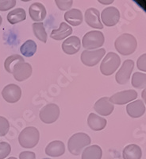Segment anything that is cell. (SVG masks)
I'll return each instance as SVG.
<instances>
[{
    "instance_id": "obj_15",
    "label": "cell",
    "mask_w": 146,
    "mask_h": 159,
    "mask_svg": "<svg viewBox=\"0 0 146 159\" xmlns=\"http://www.w3.org/2000/svg\"><path fill=\"white\" fill-rule=\"evenodd\" d=\"M81 46L80 39L76 36L69 37L62 44V49L68 55L76 54L79 52Z\"/></svg>"
},
{
    "instance_id": "obj_16",
    "label": "cell",
    "mask_w": 146,
    "mask_h": 159,
    "mask_svg": "<svg viewBox=\"0 0 146 159\" xmlns=\"http://www.w3.org/2000/svg\"><path fill=\"white\" fill-rule=\"evenodd\" d=\"M29 16L34 22H42L46 17L47 11L45 6L41 2H34L29 7Z\"/></svg>"
},
{
    "instance_id": "obj_20",
    "label": "cell",
    "mask_w": 146,
    "mask_h": 159,
    "mask_svg": "<svg viewBox=\"0 0 146 159\" xmlns=\"http://www.w3.org/2000/svg\"><path fill=\"white\" fill-rule=\"evenodd\" d=\"M72 28L66 22H61L58 29H54L51 32L50 37L56 41H61L72 34Z\"/></svg>"
},
{
    "instance_id": "obj_28",
    "label": "cell",
    "mask_w": 146,
    "mask_h": 159,
    "mask_svg": "<svg viewBox=\"0 0 146 159\" xmlns=\"http://www.w3.org/2000/svg\"><path fill=\"white\" fill-rule=\"evenodd\" d=\"M132 85L136 89H144L146 85V74L142 72H135L132 76Z\"/></svg>"
},
{
    "instance_id": "obj_35",
    "label": "cell",
    "mask_w": 146,
    "mask_h": 159,
    "mask_svg": "<svg viewBox=\"0 0 146 159\" xmlns=\"http://www.w3.org/2000/svg\"><path fill=\"white\" fill-rule=\"evenodd\" d=\"M99 2H102L103 4H110L111 3V2H114V0H110V1H102V0H100V1H99Z\"/></svg>"
},
{
    "instance_id": "obj_14",
    "label": "cell",
    "mask_w": 146,
    "mask_h": 159,
    "mask_svg": "<svg viewBox=\"0 0 146 159\" xmlns=\"http://www.w3.org/2000/svg\"><path fill=\"white\" fill-rule=\"evenodd\" d=\"M94 109L98 114L103 116H110L114 111V106L109 101V97H102L94 105Z\"/></svg>"
},
{
    "instance_id": "obj_34",
    "label": "cell",
    "mask_w": 146,
    "mask_h": 159,
    "mask_svg": "<svg viewBox=\"0 0 146 159\" xmlns=\"http://www.w3.org/2000/svg\"><path fill=\"white\" fill-rule=\"evenodd\" d=\"M20 159H36L35 153L31 151H23L19 154Z\"/></svg>"
},
{
    "instance_id": "obj_13",
    "label": "cell",
    "mask_w": 146,
    "mask_h": 159,
    "mask_svg": "<svg viewBox=\"0 0 146 159\" xmlns=\"http://www.w3.org/2000/svg\"><path fill=\"white\" fill-rule=\"evenodd\" d=\"M86 23L95 29H103V25L100 21V14L96 8L91 7L85 12Z\"/></svg>"
},
{
    "instance_id": "obj_4",
    "label": "cell",
    "mask_w": 146,
    "mask_h": 159,
    "mask_svg": "<svg viewBox=\"0 0 146 159\" xmlns=\"http://www.w3.org/2000/svg\"><path fill=\"white\" fill-rule=\"evenodd\" d=\"M121 64V58L115 52H108L100 65V71L104 76H110L115 72Z\"/></svg>"
},
{
    "instance_id": "obj_30",
    "label": "cell",
    "mask_w": 146,
    "mask_h": 159,
    "mask_svg": "<svg viewBox=\"0 0 146 159\" xmlns=\"http://www.w3.org/2000/svg\"><path fill=\"white\" fill-rule=\"evenodd\" d=\"M15 0H0V11H7L16 6Z\"/></svg>"
},
{
    "instance_id": "obj_12",
    "label": "cell",
    "mask_w": 146,
    "mask_h": 159,
    "mask_svg": "<svg viewBox=\"0 0 146 159\" xmlns=\"http://www.w3.org/2000/svg\"><path fill=\"white\" fill-rule=\"evenodd\" d=\"M32 66L27 62H22L18 65L13 69L12 74L17 81L22 82L27 80L32 75Z\"/></svg>"
},
{
    "instance_id": "obj_3",
    "label": "cell",
    "mask_w": 146,
    "mask_h": 159,
    "mask_svg": "<svg viewBox=\"0 0 146 159\" xmlns=\"http://www.w3.org/2000/svg\"><path fill=\"white\" fill-rule=\"evenodd\" d=\"M40 139V133L34 127H25L18 136L20 146L25 149H31L38 145Z\"/></svg>"
},
{
    "instance_id": "obj_7",
    "label": "cell",
    "mask_w": 146,
    "mask_h": 159,
    "mask_svg": "<svg viewBox=\"0 0 146 159\" xmlns=\"http://www.w3.org/2000/svg\"><path fill=\"white\" fill-rule=\"evenodd\" d=\"M105 54L106 50L104 49L92 51L84 50L81 54V61L83 65L88 67H93L101 61Z\"/></svg>"
},
{
    "instance_id": "obj_9",
    "label": "cell",
    "mask_w": 146,
    "mask_h": 159,
    "mask_svg": "<svg viewBox=\"0 0 146 159\" xmlns=\"http://www.w3.org/2000/svg\"><path fill=\"white\" fill-rule=\"evenodd\" d=\"M134 62L132 60H126L122 67L116 73L115 80L119 84H125L129 81L131 73L134 70Z\"/></svg>"
},
{
    "instance_id": "obj_25",
    "label": "cell",
    "mask_w": 146,
    "mask_h": 159,
    "mask_svg": "<svg viewBox=\"0 0 146 159\" xmlns=\"http://www.w3.org/2000/svg\"><path fill=\"white\" fill-rule=\"evenodd\" d=\"M38 49V45L36 42L33 40H27L24 42L20 48V52L23 56L26 57H30L35 54Z\"/></svg>"
},
{
    "instance_id": "obj_22",
    "label": "cell",
    "mask_w": 146,
    "mask_h": 159,
    "mask_svg": "<svg viewBox=\"0 0 146 159\" xmlns=\"http://www.w3.org/2000/svg\"><path fill=\"white\" fill-rule=\"evenodd\" d=\"M124 159H141L142 151L141 147L136 144H130L126 146L122 153Z\"/></svg>"
},
{
    "instance_id": "obj_8",
    "label": "cell",
    "mask_w": 146,
    "mask_h": 159,
    "mask_svg": "<svg viewBox=\"0 0 146 159\" xmlns=\"http://www.w3.org/2000/svg\"><path fill=\"white\" fill-rule=\"evenodd\" d=\"M137 92L135 90L122 91L109 98V101L112 104L124 105L137 99Z\"/></svg>"
},
{
    "instance_id": "obj_1",
    "label": "cell",
    "mask_w": 146,
    "mask_h": 159,
    "mask_svg": "<svg viewBox=\"0 0 146 159\" xmlns=\"http://www.w3.org/2000/svg\"><path fill=\"white\" fill-rule=\"evenodd\" d=\"M114 46L120 54L129 56L135 52L137 47V42L134 35L125 33L115 40Z\"/></svg>"
},
{
    "instance_id": "obj_32",
    "label": "cell",
    "mask_w": 146,
    "mask_h": 159,
    "mask_svg": "<svg viewBox=\"0 0 146 159\" xmlns=\"http://www.w3.org/2000/svg\"><path fill=\"white\" fill-rule=\"evenodd\" d=\"M55 2L60 11H66V10L70 9L73 3V1L72 0H56Z\"/></svg>"
},
{
    "instance_id": "obj_11",
    "label": "cell",
    "mask_w": 146,
    "mask_h": 159,
    "mask_svg": "<svg viewBox=\"0 0 146 159\" xmlns=\"http://www.w3.org/2000/svg\"><path fill=\"white\" fill-rule=\"evenodd\" d=\"M102 22L107 26H114L117 25L120 19V12L114 7H110L103 11L101 14Z\"/></svg>"
},
{
    "instance_id": "obj_2",
    "label": "cell",
    "mask_w": 146,
    "mask_h": 159,
    "mask_svg": "<svg viewBox=\"0 0 146 159\" xmlns=\"http://www.w3.org/2000/svg\"><path fill=\"white\" fill-rule=\"evenodd\" d=\"M91 144V138L85 133H76L69 139L68 148L73 155L78 156L81 154L85 147Z\"/></svg>"
},
{
    "instance_id": "obj_18",
    "label": "cell",
    "mask_w": 146,
    "mask_h": 159,
    "mask_svg": "<svg viewBox=\"0 0 146 159\" xmlns=\"http://www.w3.org/2000/svg\"><path fill=\"white\" fill-rule=\"evenodd\" d=\"M65 152L64 143L59 140L51 142L45 148V154L51 157H60Z\"/></svg>"
},
{
    "instance_id": "obj_36",
    "label": "cell",
    "mask_w": 146,
    "mask_h": 159,
    "mask_svg": "<svg viewBox=\"0 0 146 159\" xmlns=\"http://www.w3.org/2000/svg\"><path fill=\"white\" fill-rule=\"evenodd\" d=\"M2 22V17H1V15H0V25H1Z\"/></svg>"
},
{
    "instance_id": "obj_37",
    "label": "cell",
    "mask_w": 146,
    "mask_h": 159,
    "mask_svg": "<svg viewBox=\"0 0 146 159\" xmlns=\"http://www.w3.org/2000/svg\"><path fill=\"white\" fill-rule=\"evenodd\" d=\"M7 159H17L16 157H9V158H7Z\"/></svg>"
},
{
    "instance_id": "obj_24",
    "label": "cell",
    "mask_w": 146,
    "mask_h": 159,
    "mask_svg": "<svg viewBox=\"0 0 146 159\" xmlns=\"http://www.w3.org/2000/svg\"><path fill=\"white\" fill-rule=\"evenodd\" d=\"M26 18V14H25V10L22 8H17V9L13 10L11 12L8 13L7 20L11 24H17L18 22H21Z\"/></svg>"
},
{
    "instance_id": "obj_10",
    "label": "cell",
    "mask_w": 146,
    "mask_h": 159,
    "mask_svg": "<svg viewBox=\"0 0 146 159\" xmlns=\"http://www.w3.org/2000/svg\"><path fill=\"white\" fill-rule=\"evenodd\" d=\"M2 96L6 101L10 103L18 102L22 96V89L18 85L10 84L4 87L2 91Z\"/></svg>"
},
{
    "instance_id": "obj_29",
    "label": "cell",
    "mask_w": 146,
    "mask_h": 159,
    "mask_svg": "<svg viewBox=\"0 0 146 159\" xmlns=\"http://www.w3.org/2000/svg\"><path fill=\"white\" fill-rule=\"evenodd\" d=\"M11 152V147L9 143H6V142H2L0 143V159H4Z\"/></svg>"
},
{
    "instance_id": "obj_33",
    "label": "cell",
    "mask_w": 146,
    "mask_h": 159,
    "mask_svg": "<svg viewBox=\"0 0 146 159\" xmlns=\"http://www.w3.org/2000/svg\"><path fill=\"white\" fill-rule=\"evenodd\" d=\"M145 62H146V54L145 53H144V54L141 55V56L138 58V60H137V68H138L140 70L145 72L146 71Z\"/></svg>"
},
{
    "instance_id": "obj_23",
    "label": "cell",
    "mask_w": 146,
    "mask_h": 159,
    "mask_svg": "<svg viewBox=\"0 0 146 159\" xmlns=\"http://www.w3.org/2000/svg\"><path fill=\"white\" fill-rule=\"evenodd\" d=\"M103 156V150L101 147L97 145H93L83 150L82 159H101Z\"/></svg>"
},
{
    "instance_id": "obj_6",
    "label": "cell",
    "mask_w": 146,
    "mask_h": 159,
    "mask_svg": "<svg viewBox=\"0 0 146 159\" xmlns=\"http://www.w3.org/2000/svg\"><path fill=\"white\" fill-rule=\"evenodd\" d=\"M60 116V107L56 103H49L40 111L39 117L43 123L51 124L56 121Z\"/></svg>"
},
{
    "instance_id": "obj_27",
    "label": "cell",
    "mask_w": 146,
    "mask_h": 159,
    "mask_svg": "<svg viewBox=\"0 0 146 159\" xmlns=\"http://www.w3.org/2000/svg\"><path fill=\"white\" fill-rule=\"evenodd\" d=\"M33 30L34 33V35L38 40L41 42L46 43L47 42L48 35L45 31V28L44 26L43 22H34L33 24Z\"/></svg>"
},
{
    "instance_id": "obj_19",
    "label": "cell",
    "mask_w": 146,
    "mask_h": 159,
    "mask_svg": "<svg viewBox=\"0 0 146 159\" xmlns=\"http://www.w3.org/2000/svg\"><path fill=\"white\" fill-rule=\"evenodd\" d=\"M87 124L91 130L99 131L107 127V120L95 113H91L87 118Z\"/></svg>"
},
{
    "instance_id": "obj_38",
    "label": "cell",
    "mask_w": 146,
    "mask_h": 159,
    "mask_svg": "<svg viewBox=\"0 0 146 159\" xmlns=\"http://www.w3.org/2000/svg\"><path fill=\"white\" fill-rule=\"evenodd\" d=\"M43 159H51V158H43Z\"/></svg>"
},
{
    "instance_id": "obj_31",
    "label": "cell",
    "mask_w": 146,
    "mask_h": 159,
    "mask_svg": "<svg viewBox=\"0 0 146 159\" xmlns=\"http://www.w3.org/2000/svg\"><path fill=\"white\" fill-rule=\"evenodd\" d=\"M10 129V124L6 118L0 116V136H4L7 134Z\"/></svg>"
},
{
    "instance_id": "obj_17",
    "label": "cell",
    "mask_w": 146,
    "mask_h": 159,
    "mask_svg": "<svg viewBox=\"0 0 146 159\" xmlns=\"http://www.w3.org/2000/svg\"><path fill=\"white\" fill-rule=\"evenodd\" d=\"M126 111L131 118L137 119L141 117L145 113V105L142 100L137 99L127 105Z\"/></svg>"
},
{
    "instance_id": "obj_26",
    "label": "cell",
    "mask_w": 146,
    "mask_h": 159,
    "mask_svg": "<svg viewBox=\"0 0 146 159\" xmlns=\"http://www.w3.org/2000/svg\"><path fill=\"white\" fill-rule=\"evenodd\" d=\"M24 61H25V60L23 59V57L18 54H14L8 57L6 59L5 62H4V67H5L6 71L9 72V73H12L13 69H15V66H16L18 63L24 62Z\"/></svg>"
},
{
    "instance_id": "obj_21",
    "label": "cell",
    "mask_w": 146,
    "mask_h": 159,
    "mask_svg": "<svg viewBox=\"0 0 146 159\" xmlns=\"http://www.w3.org/2000/svg\"><path fill=\"white\" fill-rule=\"evenodd\" d=\"M65 21L73 26H78L83 22V14L78 9H72L64 14Z\"/></svg>"
},
{
    "instance_id": "obj_5",
    "label": "cell",
    "mask_w": 146,
    "mask_h": 159,
    "mask_svg": "<svg viewBox=\"0 0 146 159\" xmlns=\"http://www.w3.org/2000/svg\"><path fill=\"white\" fill-rule=\"evenodd\" d=\"M104 42L105 38L103 33L99 30H93L87 32L83 36L82 44L86 50H89L102 47Z\"/></svg>"
}]
</instances>
